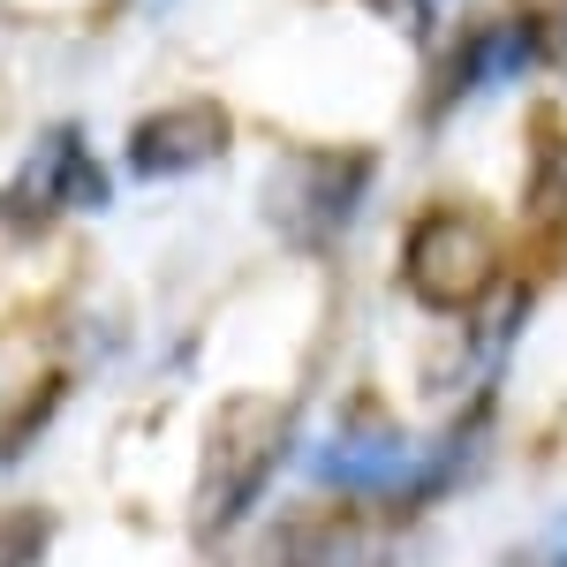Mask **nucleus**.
I'll return each mask as SVG.
<instances>
[{
  "instance_id": "1",
  "label": "nucleus",
  "mask_w": 567,
  "mask_h": 567,
  "mask_svg": "<svg viewBox=\"0 0 567 567\" xmlns=\"http://www.w3.org/2000/svg\"><path fill=\"white\" fill-rule=\"evenodd\" d=\"M553 61H560V16H553V8L515 0V8H492V16H462V23L424 53L416 122H424V130H446V122L477 114L492 99L529 91Z\"/></svg>"
},
{
  "instance_id": "2",
  "label": "nucleus",
  "mask_w": 567,
  "mask_h": 567,
  "mask_svg": "<svg viewBox=\"0 0 567 567\" xmlns=\"http://www.w3.org/2000/svg\"><path fill=\"white\" fill-rule=\"evenodd\" d=\"M371 197H379V152H363V144H318V152H296V159H280L265 175L258 213L288 250L333 258L363 227Z\"/></svg>"
},
{
  "instance_id": "3",
  "label": "nucleus",
  "mask_w": 567,
  "mask_h": 567,
  "mask_svg": "<svg viewBox=\"0 0 567 567\" xmlns=\"http://www.w3.org/2000/svg\"><path fill=\"white\" fill-rule=\"evenodd\" d=\"M303 439V416L288 401H227L205 432V470H197V529L205 537H235L258 515V499L272 492V477L288 470Z\"/></svg>"
},
{
  "instance_id": "4",
  "label": "nucleus",
  "mask_w": 567,
  "mask_h": 567,
  "mask_svg": "<svg viewBox=\"0 0 567 567\" xmlns=\"http://www.w3.org/2000/svg\"><path fill=\"white\" fill-rule=\"evenodd\" d=\"M122 167L99 159L84 122H45L31 152L16 159V175L0 182V235H45L61 219H99L114 205Z\"/></svg>"
},
{
  "instance_id": "5",
  "label": "nucleus",
  "mask_w": 567,
  "mask_h": 567,
  "mask_svg": "<svg viewBox=\"0 0 567 567\" xmlns=\"http://www.w3.org/2000/svg\"><path fill=\"white\" fill-rule=\"evenodd\" d=\"M401 280H409V296L416 303L446 310V318H462V310H477L492 288H499V243H492V219L477 213H424L409 227V243H401Z\"/></svg>"
},
{
  "instance_id": "6",
  "label": "nucleus",
  "mask_w": 567,
  "mask_h": 567,
  "mask_svg": "<svg viewBox=\"0 0 567 567\" xmlns=\"http://www.w3.org/2000/svg\"><path fill=\"white\" fill-rule=\"evenodd\" d=\"M227 152H235V114L219 99H167V106L130 122L114 167L136 189H159V182H189V175L227 167Z\"/></svg>"
},
{
  "instance_id": "7",
  "label": "nucleus",
  "mask_w": 567,
  "mask_h": 567,
  "mask_svg": "<svg viewBox=\"0 0 567 567\" xmlns=\"http://www.w3.org/2000/svg\"><path fill=\"white\" fill-rule=\"evenodd\" d=\"M416 454H424V446L401 432L393 416L355 409V416H341L333 432L310 446V484L349 492V499H371V507H393V515H401L409 477H416Z\"/></svg>"
},
{
  "instance_id": "8",
  "label": "nucleus",
  "mask_w": 567,
  "mask_h": 567,
  "mask_svg": "<svg viewBox=\"0 0 567 567\" xmlns=\"http://www.w3.org/2000/svg\"><path fill=\"white\" fill-rule=\"evenodd\" d=\"M272 560L280 567H371V537L355 523H288Z\"/></svg>"
},
{
  "instance_id": "9",
  "label": "nucleus",
  "mask_w": 567,
  "mask_h": 567,
  "mask_svg": "<svg viewBox=\"0 0 567 567\" xmlns=\"http://www.w3.org/2000/svg\"><path fill=\"white\" fill-rule=\"evenodd\" d=\"M61 401H69V371H45L39 386L16 401V416H0V470H8V462H23V454L39 446L45 424L61 416Z\"/></svg>"
},
{
  "instance_id": "10",
  "label": "nucleus",
  "mask_w": 567,
  "mask_h": 567,
  "mask_svg": "<svg viewBox=\"0 0 567 567\" xmlns=\"http://www.w3.org/2000/svg\"><path fill=\"white\" fill-rule=\"evenodd\" d=\"M371 16H386L416 53H432V45L462 23V0H371Z\"/></svg>"
},
{
  "instance_id": "11",
  "label": "nucleus",
  "mask_w": 567,
  "mask_h": 567,
  "mask_svg": "<svg viewBox=\"0 0 567 567\" xmlns=\"http://www.w3.org/2000/svg\"><path fill=\"white\" fill-rule=\"evenodd\" d=\"M529 213H537V219H567V122H545V136H537Z\"/></svg>"
},
{
  "instance_id": "12",
  "label": "nucleus",
  "mask_w": 567,
  "mask_h": 567,
  "mask_svg": "<svg viewBox=\"0 0 567 567\" xmlns=\"http://www.w3.org/2000/svg\"><path fill=\"white\" fill-rule=\"evenodd\" d=\"M45 545H53V523H45L39 507H23V515L0 523V567H39Z\"/></svg>"
},
{
  "instance_id": "13",
  "label": "nucleus",
  "mask_w": 567,
  "mask_h": 567,
  "mask_svg": "<svg viewBox=\"0 0 567 567\" xmlns=\"http://www.w3.org/2000/svg\"><path fill=\"white\" fill-rule=\"evenodd\" d=\"M499 567H567V515H560V523H545L537 537H523Z\"/></svg>"
},
{
  "instance_id": "14",
  "label": "nucleus",
  "mask_w": 567,
  "mask_h": 567,
  "mask_svg": "<svg viewBox=\"0 0 567 567\" xmlns=\"http://www.w3.org/2000/svg\"><path fill=\"white\" fill-rule=\"evenodd\" d=\"M182 0H130V16H144V23H159V16H175Z\"/></svg>"
},
{
  "instance_id": "15",
  "label": "nucleus",
  "mask_w": 567,
  "mask_h": 567,
  "mask_svg": "<svg viewBox=\"0 0 567 567\" xmlns=\"http://www.w3.org/2000/svg\"><path fill=\"white\" fill-rule=\"evenodd\" d=\"M560 61H567V16H560Z\"/></svg>"
}]
</instances>
